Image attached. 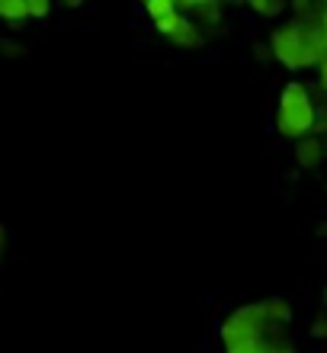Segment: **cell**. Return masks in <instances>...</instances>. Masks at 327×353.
Returning a JSON list of instances; mask_svg holds the SVG:
<instances>
[{"label":"cell","instance_id":"obj_1","mask_svg":"<svg viewBox=\"0 0 327 353\" xmlns=\"http://www.w3.org/2000/svg\"><path fill=\"white\" fill-rule=\"evenodd\" d=\"M276 132L289 141L315 135V97L302 81H289L276 103Z\"/></svg>","mask_w":327,"mask_h":353},{"label":"cell","instance_id":"obj_2","mask_svg":"<svg viewBox=\"0 0 327 353\" xmlns=\"http://www.w3.org/2000/svg\"><path fill=\"white\" fill-rule=\"evenodd\" d=\"M273 331H279V327H273L270 321H266L260 302H244V305L231 308V312L222 318V325H218V337H222L224 350L251 344V341H263V337H270Z\"/></svg>","mask_w":327,"mask_h":353},{"label":"cell","instance_id":"obj_3","mask_svg":"<svg viewBox=\"0 0 327 353\" xmlns=\"http://www.w3.org/2000/svg\"><path fill=\"white\" fill-rule=\"evenodd\" d=\"M154 32L160 39H167L173 48H183V52H193V48H202L209 42V36L196 23H189L187 17H180L177 10L164 19H154Z\"/></svg>","mask_w":327,"mask_h":353},{"label":"cell","instance_id":"obj_4","mask_svg":"<svg viewBox=\"0 0 327 353\" xmlns=\"http://www.w3.org/2000/svg\"><path fill=\"white\" fill-rule=\"evenodd\" d=\"M177 13L180 17H187L189 23H196L206 36H212L218 26H222V19H224V7L218 3V0H183L177 7Z\"/></svg>","mask_w":327,"mask_h":353},{"label":"cell","instance_id":"obj_5","mask_svg":"<svg viewBox=\"0 0 327 353\" xmlns=\"http://www.w3.org/2000/svg\"><path fill=\"white\" fill-rule=\"evenodd\" d=\"M324 161H327L324 158V139L308 135V139L295 141V164H299L302 170H318Z\"/></svg>","mask_w":327,"mask_h":353},{"label":"cell","instance_id":"obj_6","mask_svg":"<svg viewBox=\"0 0 327 353\" xmlns=\"http://www.w3.org/2000/svg\"><path fill=\"white\" fill-rule=\"evenodd\" d=\"M260 305H263V315H266V321H270L273 327L292 325V305H289V299L270 296V299H263Z\"/></svg>","mask_w":327,"mask_h":353},{"label":"cell","instance_id":"obj_7","mask_svg":"<svg viewBox=\"0 0 327 353\" xmlns=\"http://www.w3.org/2000/svg\"><path fill=\"white\" fill-rule=\"evenodd\" d=\"M0 19L10 29H19L29 19V0H3L0 3Z\"/></svg>","mask_w":327,"mask_h":353},{"label":"cell","instance_id":"obj_8","mask_svg":"<svg viewBox=\"0 0 327 353\" xmlns=\"http://www.w3.org/2000/svg\"><path fill=\"white\" fill-rule=\"evenodd\" d=\"M173 10H177V3H170V0H148V3H145V13L151 17V23H154V19L170 17Z\"/></svg>","mask_w":327,"mask_h":353},{"label":"cell","instance_id":"obj_9","mask_svg":"<svg viewBox=\"0 0 327 353\" xmlns=\"http://www.w3.org/2000/svg\"><path fill=\"white\" fill-rule=\"evenodd\" d=\"M273 337H276V331H273L270 337H263V341H251V344L231 347V350H224V353H270L273 350Z\"/></svg>","mask_w":327,"mask_h":353},{"label":"cell","instance_id":"obj_10","mask_svg":"<svg viewBox=\"0 0 327 353\" xmlns=\"http://www.w3.org/2000/svg\"><path fill=\"white\" fill-rule=\"evenodd\" d=\"M251 13H257V17H282L286 13V3H263V0H251Z\"/></svg>","mask_w":327,"mask_h":353},{"label":"cell","instance_id":"obj_11","mask_svg":"<svg viewBox=\"0 0 327 353\" xmlns=\"http://www.w3.org/2000/svg\"><path fill=\"white\" fill-rule=\"evenodd\" d=\"M311 337L315 341H327V315H318L311 321Z\"/></svg>","mask_w":327,"mask_h":353},{"label":"cell","instance_id":"obj_12","mask_svg":"<svg viewBox=\"0 0 327 353\" xmlns=\"http://www.w3.org/2000/svg\"><path fill=\"white\" fill-rule=\"evenodd\" d=\"M0 48H3V55H10V58H17V55H23V52H26L19 42H10V39H0Z\"/></svg>","mask_w":327,"mask_h":353},{"label":"cell","instance_id":"obj_13","mask_svg":"<svg viewBox=\"0 0 327 353\" xmlns=\"http://www.w3.org/2000/svg\"><path fill=\"white\" fill-rule=\"evenodd\" d=\"M7 251H10V232H7V225L0 222V261L7 257Z\"/></svg>","mask_w":327,"mask_h":353},{"label":"cell","instance_id":"obj_14","mask_svg":"<svg viewBox=\"0 0 327 353\" xmlns=\"http://www.w3.org/2000/svg\"><path fill=\"white\" fill-rule=\"evenodd\" d=\"M318 90L327 97V61H321L318 65Z\"/></svg>","mask_w":327,"mask_h":353},{"label":"cell","instance_id":"obj_15","mask_svg":"<svg viewBox=\"0 0 327 353\" xmlns=\"http://www.w3.org/2000/svg\"><path fill=\"white\" fill-rule=\"evenodd\" d=\"M253 52H257V58H260V61H273L270 46H253Z\"/></svg>","mask_w":327,"mask_h":353},{"label":"cell","instance_id":"obj_16","mask_svg":"<svg viewBox=\"0 0 327 353\" xmlns=\"http://www.w3.org/2000/svg\"><path fill=\"white\" fill-rule=\"evenodd\" d=\"M321 32H324V39H327V3H324V13H321Z\"/></svg>","mask_w":327,"mask_h":353},{"label":"cell","instance_id":"obj_17","mask_svg":"<svg viewBox=\"0 0 327 353\" xmlns=\"http://www.w3.org/2000/svg\"><path fill=\"white\" fill-rule=\"evenodd\" d=\"M318 234H321V238H327V222H324V225H321V228H318Z\"/></svg>","mask_w":327,"mask_h":353},{"label":"cell","instance_id":"obj_18","mask_svg":"<svg viewBox=\"0 0 327 353\" xmlns=\"http://www.w3.org/2000/svg\"><path fill=\"white\" fill-rule=\"evenodd\" d=\"M324 305H327V286H324Z\"/></svg>","mask_w":327,"mask_h":353},{"label":"cell","instance_id":"obj_19","mask_svg":"<svg viewBox=\"0 0 327 353\" xmlns=\"http://www.w3.org/2000/svg\"><path fill=\"white\" fill-rule=\"evenodd\" d=\"M324 158H327V141H324Z\"/></svg>","mask_w":327,"mask_h":353}]
</instances>
